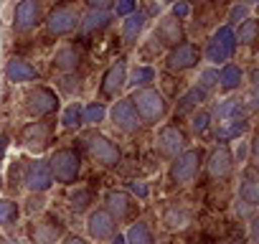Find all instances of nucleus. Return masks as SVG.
<instances>
[{
  "label": "nucleus",
  "instance_id": "nucleus-46",
  "mask_svg": "<svg viewBox=\"0 0 259 244\" xmlns=\"http://www.w3.org/2000/svg\"><path fill=\"white\" fill-rule=\"evenodd\" d=\"M112 244H127V241H124V236H122V234H117V236L112 239Z\"/></svg>",
  "mask_w": 259,
  "mask_h": 244
},
{
  "label": "nucleus",
  "instance_id": "nucleus-28",
  "mask_svg": "<svg viewBox=\"0 0 259 244\" xmlns=\"http://www.w3.org/2000/svg\"><path fill=\"white\" fill-rule=\"evenodd\" d=\"M246 128H249L246 119H224V122H219V128H216V138L221 143H226L231 138H239Z\"/></svg>",
  "mask_w": 259,
  "mask_h": 244
},
{
  "label": "nucleus",
  "instance_id": "nucleus-22",
  "mask_svg": "<svg viewBox=\"0 0 259 244\" xmlns=\"http://www.w3.org/2000/svg\"><path fill=\"white\" fill-rule=\"evenodd\" d=\"M6 76H8V82H13V84H23V82L38 79V71H36V66L28 64L26 59H11L8 66H6Z\"/></svg>",
  "mask_w": 259,
  "mask_h": 244
},
{
  "label": "nucleus",
  "instance_id": "nucleus-15",
  "mask_svg": "<svg viewBox=\"0 0 259 244\" xmlns=\"http://www.w3.org/2000/svg\"><path fill=\"white\" fill-rule=\"evenodd\" d=\"M38 21H41V3H36V0H23V3H18V6H16L13 28H16L18 33L31 31Z\"/></svg>",
  "mask_w": 259,
  "mask_h": 244
},
{
  "label": "nucleus",
  "instance_id": "nucleus-39",
  "mask_svg": "<svg viewBox=\"0 0 259 244\" xmlns=\"http://www.w3.org/2000/svg\"><path fill=\"white\" fill-rule=\"evenodd\" d=\"M246 18H249V6H246V3H241V6H234V8H231L229 21H234V23H239V21H241V23H244Z\"/></svg>",
  "mask_w": 259,
  "mask_h": 244
},
{
  "label": "nucleus",
  "instance_id": "nucleus-24",
  "mask_svg": "<svg viewBox=\"0 0 259 244\" xmlns=\"http://www.w3.org/2000/svg\"><path fill=\"white\" fill-rule=\"evenodd\" d=\"M216 119L224 122V119H246V107H244V99H226L221 102L216 109H213Z\"/></svg>",
  "mask_w": 259,
  "mask_h": 244
},
{
  "label": "nucleus",
  "instance_id": "nucleus-8",
  "mask_svg": "<svg viewBox=\"0 0 259 244\" xmlns=\"http://www.w3.org/2000/svg\"><path fill=\"white\" fill-rule=\"evenodd\" d=\"M26 109L33 117H49L59 109V97L49 87H36L26 94Z\"/></svg>",
  "mask_w": 259,
  "mask_h": 244
},
{
  "label": "nucleus",
  "instance_id": "nucleus-45",
  "mask_svg": "<svg viewBox=\"0 0 259 244\" xmlns=\"http://www.w3.org/2000/svg\"><path fill=\"white\" fill-rule=\"evenodd\" d=\"M6 148H8V138H3V135H0V158H3Z\"/></svg>",
  "mask_w": 259,
  "mask_h": 244
},
{
  "label": "nucleus",
  "instance_id": "nucleus-26",
  "mask_svg": "<svg viewBox=\"0 0 259 244\" xmlns=\"http://www.w3.org/2000/svg\"><path fill=\"white\" fill-rule=\"evenodd\" d=\"M206 92L201 89V87H193V89H188L181 99H178V107H176V117H181V114H188L191 109H196L201 102H206Z\"/></svg>",
  "mask_w": 259,
  "mask_h": 244
},
{
  "label": "nucleus",
  "instance_id": "nucleus-36",
  "mask_svg": "<svg viewBox=\"0 0 259 244\" xmlns=\"http://www.w3.org/2000/svg\"><path fill=\"white\" fill-rule=\"evenodd\" d=\"M155 79V71L150 69V66H140V69H135V74H133V87H145V84H150Z\"/></svg>",
  "mask_w": 259,
  "mask_h": 244
},
{
  "label": "nucleus",
  "instance_id": "nucleus-25",
  "mask_svg": "<svg viewBox=\"0 0 259 244\" xmlns=\"http://www.w3.org/2000/svg\"><path fill=\"white\" fill-rule=\"evenodd\" d=\"M112 21V13L109 11H89L84 18H79V26L84 33H94V31H104Z\"/></svg>",
  "mask_w": 259,
  "mask_h": 244
},
{
  "label": "nucleus",
  "instance_id": "nucleus-34",
  "mask_svg": "<svg viewBox=\"0 0 259 244\" xmlns=\"http://www.w3.org/2000/svg\"><path fill=\"white\" fill-rule=\"evenodd\" d=\"M104 104H99V102H94V104H89L87 109H81V122H89V125H97V122H102L104 119Z\"/></svg>",
  "mask_w": 259,
  "mask_h": 244
},
{
  "label": "nucleus",
  "instance_id": "nucleus-47",
  "mask_svg": "<svg viewBox=\"0 0 259 244\" xmlns=\"http://www.w3.org/2000/svg\"><path fill=\"white\" fill-rule=\"evenodd\" d=\"M0 244H18V241H16V239H8V236H6V239L0 241Z\"/></svg>",
  "mask_w": 259,
  "mask_h": 244
},
{
  "label": "nucleus",
  "instance_id": "nucleus-14",
  "mask_svg": "<svg viewBox=\"0 0 259 244\" xmlns=\"http://www.w3.org/2000/svg\"><path fill=\"white\" fill-rule=\"evenodd\" d=\"M104 204H107L104 211H107L114 221H124V219H130V216L135 214V204H133V198H130L124 191H107Z\"/></svg>",
  "mask_w": 259,
  "mask_h": 244
},
{
  "label": "nucleus",
  "instance_id": "nucleus-21",
  "mask_svg": "<svg viewBox=\"0 0 259 244\" xmlns=\"http://www.w3.org/2000/svg\"><path fill=\"white\" fill-rule=\"evenodd\" d=\"M145 26H148V13H145V11L130 13V16L124 18V23H122V38H124V44L133 46V44L143 36Z\"/></svg>",
  "mask_w": 259,
  "mask_h": 244
},
{
  "label": "nucleus",
  "instance_id": "nucleus-20",
  "mask_svg": "<svg viewBox=\"0 0 259 244\" xmlns=\"http://www.w3.org/2000/svg\"><path fill=\"white\" fill-rule=\"evenodd\" d=\"M239 198H241L246 206H251V209L259 204V176H256V168H254V166H246V171H244V176H241Z\"/></svg>",
  "mask_w": 259,
  "mask_h": 244
},
{
  "label": "nucleus",
  "instance_id": "nucleus-30",
  "mask_svg": "<svg viewBox=\"0 0 259 244\" xmlns=\"http://www.w3.org/2000/svg\"><path fill=\"white\" fill-rule=\"evenodd\" d=\"M256 36H259V21H254V18H246V21L239 26V31L234 33L236 44H244V46L254 44V41H256Z\"/></svg>",
  "mask_w": 259,
  "mask_h": 244
},
{
  "label": "nucleus",
  "instance_id": "nucleus-18",
  "mask_svg": "<svg viewBox=\"0 0 259 244\" xmlns=\"http://www.w3.org/2000/svg\"><path fill=\"white\" fill-rule=\"evenodd\" d=\"M89 234L94 236V239H109L112 234H114V229H117V221L104 211V209H97V211H92L89 214Z\"/></svg>",
  "mask_w": 259,
  "mask_h": 244
},
{
  "label": "nucleus",
  "instance_id": "nucleus-7",
  "mask_svg": "<svg viewBox=\"0 0 259 244\" xmlns=\"http://www.w3.org/2000/svg\"><path fill=\"white\" fill-rule=\"evenodd\" d=\"M186 145H188V138H186V133H183L178 125H165V128H160L158 140H155V148H158L160 155H165V158H178V155L186 150Z\"/></svg>",
  "mask_w": 259,
  "mask_h": 244
},
{
  "label": "nucleus",
  "instance_id": "nucleus-35",
  "mask_svg": "<svg viewBox=\"0 0 259 244\" xmlns=\"http://www.w3.org/2000/svg\"><path fill=\"white\" fill-rule=\"evenodd\" d=\"M71 209L79 214V211H87L89 209V204H92V191L89 188H79L76 193H71Z\"/></svg>",
  "mask_w": 259,
  "mask_h": 244
},
{
  "label": "nucleus",
  "instance_id": "nucleus-31",
  "mask_svg": "<svg viewBox=\"0 0 259 244\" xmlns=\"http://www.w3.org/2000/svg\"><path fill=\"white\" fill-rule=\"evenodd\" d=\"M18 214H21V209L16 201H11V198L0 201V226H13L18 221Z\"/></svg>",
  "mask_w": 259,
  "mask_h": 244
},
{
  "label": "nucleus",
  "instance_id": "nucleus-37",
  "mask_svg": "<svg viewBox=\"0 0 259 244\" xmlns=\"http://www.w3.org/2000/svg\"><path fill=\"white\" fill-rule=\"evenodd\" d=\"M219 84V69H206L201 71V79H198V87L208 94V89H213Z\"/></svg>",
  "mask_w": 259,
  "mask_h": 244
},
{
  "label": "nucleus",
  "instance_id": "nucleus-27",
  "mask_svg": "<svg viewBox=\"0 0 259 244\" xmlns=\"http://www.w3.org/2000/svg\"><path fill=\"white\" fill-rule=\"evenodd\" d=\"M219 82H221V89H224V92H234V89L241 87L244 71H241L236 64H226V66L219 71Z\"/></svg>",
  "mask_w": 259,
  "mask_h": 244
},
{
  "label": "nucleus",
  "instance_id": "nucleus-43",
  "mask_svg": "<svg viewBox=\"0 0 259 244\" xmlns=\"http://www.w3.org/2000/svg\"><path fill=\"white\" fill-rule=\"evenodd\" d=\"M64 244H87L81 236H76V234H69L66 239H64Z\"/></svg>",
  "mask_w": 259,
  "mask_h": 244
},
{
  "label": "nucleus",
  "instance_id": "nucleus-41",
  "mask_svg": "<svg viewBox=\"0 0 259 244\" xmlns=\"http://www.w3.org/2000/svg\"><path fill=\"white\" fill-rule=\"evenodd\" d=\"M188 13H191V6H188V3H176V6H173V18L181 21V18H186Z\"/></svg>",
  "mask_w": 259,
  "mask_h": 244
},
{
  "label": "nucleus",
  "instance_id": "nucleus-19",
  "mask_svg": "<svg viewBox=\"0 0 259 244\" xmlns=\"http://www.w3.org/2000/svg\"><path fill=\"white\" fill-rule=\"evenodd\" d=\"M127 84V66L124 61H117L107 69L104 79H102V94L104 97H117V92Z\"/></svg>",
  "mask_w": 259,
  "mask_h": 244
},
{
  "label": "nucleus",
  "instance_id": "nucleus-5",
  "mask_svg": "<svg viewBox=\"0 0 259 244\" xmlns=\"http://www.w3.org/2000/svg\"><path fill=\"white\" fill-rule=\"evenodd\" d=\"M234 51H236L234 31H231V26H221V28L211 36V41H208V46H206V59L213 61V64H224V61H229V59L234 56Z\"/></svg>",
  "mask_w": 259,
  "mask_h": 244
},
{
  "label": "nucleus",
  "instance_id": "nucleus-23",
  "mask_svg": "<svg viewBox=\"0 0 259 244\" xmlns=\"http://www.w3.org/2000/svg\"><path fill=\"white\" fill-rule=\"evenodd\" d=\"M79 64H81V51L76 46H64L54 56V69L59 71H76Z\"/></svg>",
  "mask_w": 259,
  "mask_h": 244
},
{
  "label": "nucleus",
  "instance_id": "nucleus-13",
  "mask_svg": "<svg viewBox=\"0 0 259 244\" xmlns=\"http://www.w3.org/2000/svg\"><path fill=\"white\" fill-rule=\"evenodd\" d=\"M61 231H64L61 219L46 216L44 221H36V224L28 229V236H31L33 244H56V239L61 236Z\"/></svg>",
  "mask_w": 259,
  "mask_h": 244
},
{
  "label": "nucleus",
  "instance_id": "nucleus-6",
  "mask_svg": "<svg viewBox=\"0 0 259 244\" xmlns=\"http://www.w3.org/2000/svg\"><path fill=\"white\" fill-rule=\"evenodd\" d=\"M79 26V11L74 6H56L46 18L49 36H66Z\"/></svg>",
  "mask_w": 259,
  "mask_h": 244
},
{
  "label": "nucleus",
  "instance_id": "nucleus-44",
  "mask_svg": "<svg viewBox=\"0 0 259 244\" xmlns=\"http://www.w3.org/2000/svg\"><path fill=\"white\" fill-rule=\"evenodd\" d=\"M133 191H135V193H138V196H143V198H145V196H148V188H145V186H143V183H133Z\"/></svg>",
  "mask_w": 259,
  "mask_h": 244
},
{
  "label": "nucleus",
  "instance_id": "nucleus-1",
  "mask_svg": "<svg viewBox=\"0 0 259 244\" xmlns=\"http://www.w3.org/2000/svg\"><path fill=\"white\" fill-rule=\"evenodd\" d=\"M130 102H133L140 122H145V125H158V122L165 117V112H168L165 97L158 89H153V87H143V89L133 92Z\"/></svg>",
  "mask_w": 259,
  "mask_h": 244
},
{
  "label": "nucleus",
  "instance_id": "nucleus-11",
  "mask_svg": "<svg viewBox=\"0 0 259 244\" xmlns=\"http://www.w3.org/2000/svg\"><path fill=\"white\" fill-rule=\"evenodd\" d=\"M109 117H112V122H114V125H117L122 133H138L140 125H143L130 99H119V102H114V107L109 109Z\"/></svg>",
  "mask_w": 259,
  "mask_h": 244
},
{
  "label": "nucleus",
  "instance_id": "nucleus-4",
  "mask_svg": "<svg viewBox=\"0 0 259 244\" xmlns=\"http://www.w3.org/2000/svg\"><path fill=\"white\" fill-rule=\"evenodd\" d=\"M201 163H203V153L201 150H183L178 158H173V166L168 171V178L173 186H186L191 183L198 171H201Z\"/></svg>",
  "mask_w": 259,
  "mask_h": 244
},
{
  "label": "nucleus",
  "instance_id": "nucleus-42",
  "mask_svg": "<svg viewBox=\"0 0 259 244\" xmlns=\"http://www.w3.org/2000/svg\"><path fill=\"white\" fill-rule=\"evenodd\" d=\"M112 3L109 0H89V11H109Z\"/></svg>",
  "mask_w": 259,
  "mask_h": 244
},
{
  "label": "nucleus",
  "instance_id": "nucleus-32",
  "mask_svg": "<svg viewBox=\"0 0 259 244\" xmlns=\"http://www.w3.org/2000/svg\"><path fill=\"white\" fill-rule=\"evenodd\" d=\"M163 221H165L168 229H183V226L188 224V216H186V211H181V209H168L165 216H163Z\"/></svg>",
  "mask_w": 259,
  "mask_h": 244
},
{
  "label": "nucleus",
  "instance_id": "nucleus-33",
  "mask_svg": "<svg viewBox=\"0 0 259 244\" xmlns=\"http://www.w3.org/2000/svg\"><path fill=\"white\" fill-rule=\"evenodd\" d=\"M61 125L64 128H79L81 125V107L79 104H69L61 114Z\"/></svg>",
  "mask_w": 259,
  "mask_h": 244
},
{
  "label": "nucleus",
  "instance_id": "nucleus-48",
  "mask_svg": "<svg viewBox=\"0 0 259 244\" xmlns=\"http://www.w3.org/2000/svg\"><path fill=\"white\" fill-rule=\"evenodd\" d=\"M0 186H3V178H0Z\"/></svg>",
  "mask_w": 259,
  "mask_h": 244
},
{
  "label": "nucleus",
  "instance_id": "nucleus-16",
  "mask_svg": "<svg viewBox=\"0 0 259 244\" xmlns=\"http://www.w3.org/2000/svg\"><path fill=\"white\" fill-rule=\"evenodd\" d=\"M51 125L49 122H31V125H26L23 128V133H21V140H23V145H28V148H33V150H44L49 143H51Z\"/></svg>",
  "mask_w": 259,
  "mask_h": 244
},
{
  "label": "nucleus",
  "instance_id": "nucleus-12",
  "mask_svg": "<svg viewBox=\"0 0 259 244\" xmlns=\"http://www.w3.org/2000/svg\"><path fill=\"white\" fill-rule=\"evenodd\" d=\"M198 59H201L198 46L183 41L181 46L170 49V54H168V59H165V66H168L170 71H186V69H193V66L198 64Z\"/></svg>",
  "mask_w": 259,
  "mask_h": 244
},
{
  "label": "nucleus",
  "instance_id": "nucleus-2",
  "mask_svg": "<svg viewBox=\"0 0 259 244\" xmlns=\"http://www.w3.org/2000/svg\"><path fill=\"white\" fill-rule=\"evenodd\" d=\"M81 143H84V148L89 150V155H92L97 163H102V166H107V168L122 163V150H119L117 143H112L107 135H102V133H97V130H89V133H84Z\"/></svg>",
  "mask_w": 259,
  "mask_h": 244
},
{
  "label": "nucleus",
  "instance_id": "nucleus-9",
  "mask_svg": "<svg viewBox=\"0 0 259 244\" xmlns=\"http://www.w3.org/2000/svg\"><path fill=\"white\" fill-rule=\"evenodd\" d=\"M206 171H208V178L211 181H226L234 171V158H231V148L224 143L219 148H213V153L208 155V163H206Z\"/></svg>",
  "mask_w": 259,
  "mask_h": 244
},
{
  "label": "nucleus",
  "instance_id": "nucleus-3",
  "mask_svg": "<svg viewBox=\"0 0 259 244\" xmlns=\"http://www.w3.org/2000/svg\"><path fill=\"white\" fill-rule=\"evenodd\" d=\"M49 168L59 183H76V178L81 173V158L74 148H61L51 155Z\"/></svg>",
  "mask_w": 259,
  "mask_h": 244
},
{
  "label": "nucleus",
  "instance_id": "nucleus-40",
  "mask_svg": "<svg viewBox=\"0 0 259 244\" xmlns=\"http://www.w3.org/2000/svg\"><path fill=\"white\" fill-rule=\"evenodd\" d=\"M112 11L117 16H130L135 13V3H130V0H122V3H112Z\"/></svg>",
  "mask_w": 259,
  "mask_h": 244
},
{
  "label": "nucleus",
  "instance_id": "nucleus-10",
  "mask_svg": "<svg viewBox=\"0 0 259 244\" xmlns=\"http://www.w3.org/2000/svg\"><path fill=\"white\" fill-rule=\"evenodd\" d=\"M23 183L33 191V193H44L51 188L54 183V176H51V168L46 160H31L26 166V173H23Z\"/></svg>",
  "mask_w": 259,
  "mask_h": 244
},
{
  "label": "nucleus",
  "instance_id": "nucleus-17",
  "mask_svg": "<svg viewBox=\"0 0 259 244\" xmlns=\"http://www.w3.org/2000/svg\"><path fill=\"white\" fill-rule=\"evenodd\" d=\"M155 38L163 44V46H170V49H176V46H181L183 44V26H181V21L178 18H163L160 23H158V28H155Z\"/></svg>",
  "mask_w": 259,
  "mask_h": 244
},
{
  "label": "nucleus",
  "instance_id": "nucleus-29",
  "mask_svg": "<svg viewBox=\"0 0 259 244\" xmlns=\"http://www.w3.org/2000/svg\"><path fill=\"white\" fill-rule=\"evenodd\" d=\"M127 244H153V231L145 221H135L133 226H130L127 236H124Z\"/></svg>",
  "mask_w": 259,
  "mask_h": 244
},
{
  "label": "nucleus",
  "instance_id": "nucleus-38",
  "mask_svg": "<svg viewBox=\"0 0 259 244\" xmlns=\"http://www.w3.org/2000/svg\"><path fill=\"white\" fill-rule=\"evenodd\" d=\"M208 122H211V112H206V109H201L196 117H193V122H191V128L196 130V133H206L208 130Z\"/></svg>",
  "mask_w": 259,
  "mask_h": 244
}]
</instances>
